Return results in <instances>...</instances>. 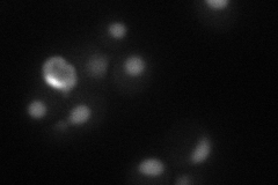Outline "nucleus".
Here are the masks:
<instances>
[{"label":"nucleus","instance_id":"f257e3e1","mask_svg":"<svg viewBox=\"0 0 278 185\" xmlns=\"http://www.w3.org/2000/svg\"><path fill=\"white\" fill-rule=\"evenodd\" d=\"M44 79L53 87L60 89L63 94H69L77 84L76 69L65 59L53 57L45 63L43 67Z\"/></svg>","mask_w":278,"mask_h":185},{"label":"nucleus","instance_id":"f03ea898","mask_svg":"<svg viewBox=\"0 0 278 185\" xmlns=\"http://www.w3.org/2000/svg\"><path fill=\"white\" fill-rule=\"evenodd\" d=\"M108 67V59L106 56L103 55H94L87 61L86 69L87 73L89 74L90 77L97 78V79H100V78L105 77Z\"/></svg>","mask_w":278,"mask_h":185},{"label":"nucleus","instance_id":"7ed1b4c3","mask_svg":"<svg viewBox=\"0 0 278 185\" xmlns=\"http://www.w3.org/2000/svg\"><path fill=\"white\" fill-rule=\"evenodd\" d=\"M138 170L146 176H159L164 172L165 167L161 161L157 159H147L139 164Z\"/></svg>","mask_w":278,"mask_h":185},{"label":"nucleus","instance_id":"20e7f679","mask_svg":"<svg viewBox=\"0 0 278 185\" xmlns=\"http://www.w3.org/2000/svg\"><path fill=\"white\" fill-rule=\"evenodd\" d=\"M211 153V142L207 138H202L190 156L193 163L204 162Z\"/></svg>","mask_w":278,"mask_h":185},{"label":"nucleus","instance_id":"39448f33","mask_svg":"<svg viewBox=\"0 0 278 185\" xmlns=\"http://www.w3.org/2000/svg\"><path fill=\"white\" fill-rule=\"evenodd\" d=\"M124 69L131 77L140 76L145 69V61L138 56L129 57L124 63Z\"/></svg>","mask_w":278,"mask_h":185},{"label":"nucleus","instance_id":"423d86ee","mask_svg":"<svg viewBox=\"0 0 278 185\" xmlns=\"http://www.w3.org/2000/svg\"><path fill=\"white\" fill-rule=\"evenodd\" d=\"M90 117V110L86 105H78L70 114V122L74 125H81L88 121Z\"/></svg>","mask_w":278,"mask_h":185},{"label":"nucleus","instance_id":"0eeeda50","mask_svg":"<svg viewBox=\"0 0 278 185\" xmlns=\"http://www.w3.org/2000/svg\"><path fill=\"white\" fill-rule=\"evenodd\" d=\"M28 114L33 118H42L47 114V106H45L42 101H33L28 106Z\"/></svg>","mask_w":278,"mask_h":185},{"label":"nucleus","instance_id":"6e6552de","mask_svg":"<svg viewBox=\"0 0 278 185\" xmlns=\"http://www.w3.org/2000/svg\"><path fill=\"white\" fill-rule=\"evenodd\" d=\"M108 31H109L110 36H113L116 40H121L127 34V28L123 23L119 22H115L113 24H110L108 27Z\"/></svg>","mask_w":278,"mask_h":185},{"label":"nucleus","instance_id":"1a4fd4ad","mask_svg":"<svg viewBox=\"0 0 278 185\" xmlns=\"http://www.w3.org/2000/svg\"><path fill=\"white\" fill-rule=\"evenodd\" d=\"M206 4L214 10H222V8L228 5V2L227 0H207Z\"/></svg>","mask_w":278,"mask_h":185},{"label":"nucleus","instance_id":"9d476101","mask_svg":"<svg viewBox=\"0 0 278 185\" xmlns=\"http://www.w3.org/2000/svg\"><path fill=\"white\" fill-rule=\"evenodd\" d=\"M189 183H190V180L188 177H187V176H182L181 178H178L176 180V184H189Z\"/></svg>","mask_w":278,"mask_h":185},{"label":"nucleus","instance_id":"9b49d317","mask_svg":"<svg viewBox=\"0 0 278 185\" xmlns=\"http://www.w3.org/2000/svg\"><path fill=\"white\" fill-rule=\"evenodd\" d=\"M66 126H68V125H66L65 122H59V123H58V125H57V127L59 130H65Z\"/></svg>","mask_w":278,"mask_h":185}]
</instances>
